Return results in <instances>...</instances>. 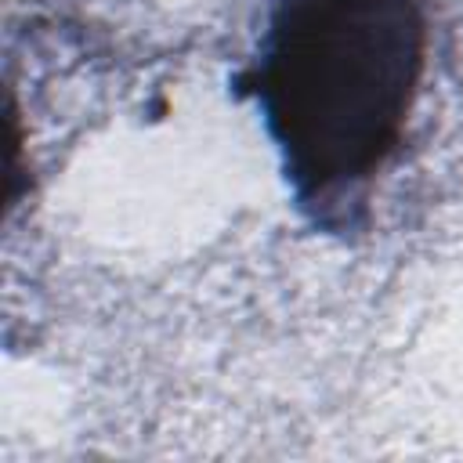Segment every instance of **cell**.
<instances>
[{
	"mask_svg": "<svg viewBox=\"0 0 463 463\" xmlns=\"http://www.w3.org/2000/svg\"><path fill=\"white\" fill-rule=\"evenodd\" d=\"M423 72L420 0H279L257 94L304 195L373 177L394 152Z\"/></svg>",
	"mask_w": 463,
	"mask_h": 463,
	"instance_id": "cell-1",
	"label": "cell"
}]
</instances>
